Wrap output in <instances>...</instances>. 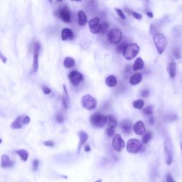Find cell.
<instances>
[{
  "mask_svg": "<svg viewBox=\"0 0 182 182\" xmlns=\"http://www.w3.org/2000/svg\"><path fill=\"white\" fill-rule=\"evenodd\" d=\"M153 41L159 54H162L167 46L168 41L166 36L157 32L153 35Z\"/></svg>",
  "mask_w": 182,
  "mask_h": 182,
  "instance_id": "6da1fadb",
  "label": "cell"
},
{
  "mask_svg": "<svg viewBox=\"0 0 182 182\" xmlns=\"http://www.w3.org/2000/svg\"><path fill=\"white\" fill-rule=\"evenodd\" d=\"M140 50L139 46L136 43H128L122 51V54L127 60H131L136 57Z\"/></svg>",
  "mask_w": 182,
  "mask_h": 182,
  "instance_id": "7a4b0ae2",
  "label": "cell"
},
{
  "mask_svg": "<svg viewBox=\"0 0 182 182\" xmlns=\"http://www.w3.org/2000/svg\"><path fill=\"white\" fill-rule=\"evenodd\" d=\"M90 122L95 128H103L107 125V116L102 113H95L90 116Z\"/></svg>",
  "mask_w": 182,
  "mask_h": 182,
  "instance_id": "3957f363",
  "label": "cell"
},
{
  "mask_svg": "<svg viewBox=\"0 0 182 182\" xmlns=\"http://www.w3.org/2000/svg\"><path fill=\"white\" fill-rule=\"evenodd\" d=\"M164 159L166 165L170 166L172 164L174 159V147L170 139H166L164 141Z\"/></svg>",
  "mask_w": 182,
  "mask_h": 182,
  "instance_id": "277c9868",
  "label": "cell"
},
{
  "mask_svg": "<svg viewBox=\"0 0 182 182\" xmlns=\"http://www.w3.org/2000/svg\"><path fill=\"white\" fill-rule=\"evenodd\" d=\"M143 147V143L142 141H139V139H130L127 141L126 144V149L129 153L131 154H137L139 151H141Z\"/></svg>",
  "mask_w": 182,
  "mask_h": 182,
  "instance_id": "5b68a950",
  "label": "cell"
},
{
  "mask_svg": "<svg viewBox=\"0 0 182 182\" xmlns=\"http://www.w3.org/2000/svg\"><path fill=\"white\" fill-rule=\"evenodd\" d=\"M122 33L119 29L114 28V29H110L108 33V41L110 43L117 45L118 43L121 42L122 39Z\"/></svg>",
  "mask_w": 182,
  "mask_h": 182,
  "instance_id": "8992f818",
  "label": "cell"
},
{
  "mask_svg": "<svg viewBox=\"0 0 182 182\" xmlns=\"http://www.w3.org/2000/svg\"><path fill=\"white\" fill-rule=\"evenodd\" d=\"M97 100L90 95H85L81 99V105L88 110H94L97 107Z\"/></svg>",
  "mask_w": 182,
  "mask_h": 182,
  "instance_id": "52a82bcc",
  "label": "cell"
},
{
  "mask_svg": "<svg viewBox=\"0 0 182 182\" xmlns=\"http://www.w3.org/2000/svg\"><path fill=\"white\" fill-rule=\"evenodd\" d=\"M30 122V118L27 115H20L16 118L14 121L11 125V127L12 129H19L22 128L24 125H28Z\"/></svg>",
  "mask_w": 182,
  "mask_h": 182,
  "instance_id": "ba28073f",
  "label": "cell"
},
{
  "mask_svg": "<svg viewBox=\"0 0 182 182\" xmlns=\"http://www.w3.org/2000/svg\"><path fill=\"white\" fill-rule=\"evenodd\" d=\"M112 145L113 149L116 151L120 152L126 146L125 141L122 139L120 134H115L113 136V141H112Z\"/></svg>",
  "mask_w": 182,
  "mask_h": 182,
  "instance_id": "9c48e42d",
  "label": "cell"
},
{
  "mask_svg": "<svg viewBox=\"0 0 182 182\" xmlns=\"http://www.w3.org/2000/svg\"><path fill=\"white\" fill-rule=\"evenodd\" d=\"M68 78L73 85L77 86L83 80L84 77L81 73L78 72L77 70H73L68 75Z\"/></svg>",
  "mask_w": 182,
  "mask_h": 182,
  "instance_id": "30bf717a",
  "label": "cell"
},
{
  "mask_svg": "<svg viewBox=\"0 0 182 182\" xmlns=\"http://www.w3.org/2000/svg\"><path fill=\"white\" fill-rule=\"evenodd\" d=\"M58 15H59V18L65 23H70L71 22V12L69 8L66 6H64L59 9Z\"/></svg>",
  "mask_w": 182,
  "mask_h": 182,
  "instance_id": "8fae6325",
  "label": "cell"
},
{
  "mask_svg": "<svg viewBox=\"0 0 182 182\" xmlns=\"http://www.w3.org/2000/svg\"><path fill=\"white\" fill-rule=\"evenodd\" d=\"M39 51H40V45L38 42H36L34 46V59H33V65H32V68H31L32 73H34L38 70Z\"/></svg>",
  "mask_w": 182,
  "mask_h": 182,
  "instance_id": "7c38bea8",
  "label": "cell"
},
{
  "mask_svg": "<svg viewBox=\"0 0 182 182\" xmlns=\"http://www.w3.org/2000/svg\"><path fill=\"white\" fill-rule=\"evenodd\" d=\"M90 31L94 34L100 33L101 24L100 23V19L98 17H94L88 22Z\"/></svg>",
  "mask_w": 182,
  "mask_h": 182,
  "instance_id": "4fadbf2b",
  "label": "cell"
},
{
  "mask_svg": "<svg viewBox=\"0 0 182 182\" xmlns=\"http://www.w3.org/2000/svg\"><path fill=\"white\" fill-rule=\"evenodd\" d=\"M120 127L122 132L126 135H129L132 133V123L131 120L128 119L122 120L120 124Z\"/></svg>",
  "mask_w": 182,
  "mask_h": 182,
  "instance_id": "5bb4252c",
  "label": "cell"
},
{
  "mask_svg": "<svg viewBox=\"0 0 182 182\" xmlns=\"http://www.w3.org/2000/svg\"><path fill=\"white\" fill-rule=\"evenodd\" d=\"M132 129L135 134L137 135H140V136H142L146 132V126L144 125V122L141 120H139L135 122V124L133 125Z\"/></svg>",
  "mask_w": 182,
  "mask_h": 182,
  "instance_id": "9a60e30c",
  "label": "cell"
},
{
  "mask_svg": "<svg viewBox=\"0 0 182 182\" xmlns=\"http://www.w3.org/2000/svg\"><path fill=\"white\" fill-rule=\"evenodd\" d=\"M78 136H79L80 138V142L78 147V153H80V150H81V148L83 147L84 144H85V143L86 142L88 139V134L85 131L80 130L78 132Z\"/></svg>",
  "mask_w": 182,
  "mask_h": 182,
  "instance_id": "2e32d148",
  "label": "cell"
},
{
  "mask_svg": "<svg viewBox=\"0 0 182 182\" xmlns=\"http://www.w3.org/2000/svg\"><path fill=\"white\" fill-rule=\"evenodd\" d=\"M167 71L171 78H174L176 75V64L174 60L169 63L167 65Z\"/></svg>",
  "mask_w": 182,
  "mask_h": 182,
  "instance_id": "e0dca14e",
  "label": "cell"
},
{
  "mask_svg": "<svg viewBox=\"0 0 182 182\" xmlns=\"http://www.w3.org/2000/svg\"><path fill=\"white\" fill-rule=\"evenodd\" d=\"M14 164V161L10 159L9 156L4 154L2 156L1 158V166L2 168H9L12 167Z\"/></svg>",
  "mask_w": 182,
  "mask_h": 182,
  "instance_id": "ac0fdd59",
  "label": "cell"
},
{
  "mask_svg": "<svg viewBox=\"0 0 182 182\" xmlns=\"http://www.w3.org/2000/svg\"><path fill=\"white\" fill-rule=\"evenodd\" d=\"M73 33L70 29L65 28L61 31V38L63 41H67V40H72L73 38Z\"/></svg>",
  "mask_w": 182,
  "mask_h": 182,
  "instance_id": "d6986e66",
  "label": "cell"
},
{
  "mask_svg": "<svg viewBox=\"0 0 182 182\" xmlns=\"http://www.w3.org/2000/svg\"><path fill=\"white\" fill-rule=\"evenodd\" d=\"M142 80V75L140 73H136L135 74L130 77L129 78V83L132 85H136L141 83Z\"/></svg>",
  "mask_w": 182,
  "mask_h": 182,
  "instance_id": "ffe728a7",
  "label": "cell"
},
{
  "mask_svg": "<svg viewBox=\"0 0 182 182\" xmlns=\"http://www.w3.org/2000/svg\"><path fill=\"white\" fill-rule=\"evenodd\" d=\"M78 24L81 27L85 25L88 22V18H87L86 14H85V12L81 10L78 13Z\"/></svg>",
  "mask_w": 182,
  "mask_h": 182,
  "instance_id": "44dd1931",
  "label": "cell"
},
{
  "mask_svg": "<svg viewBox=\"0 0 182 182\" xmlns=\"http://www.w3.org/2000/svg\"><path fill=\"white\" fill-rule=\"evenodd\" d=\"M105 83L108 87L110 88H113V87L116 86V85L118 83V80L116 78V77L113 75H110L109 76L106 78Z\"/></svg>",
  "mask_w": 182,
  "mask_h": 182,
  "instance_id": "7402d4cb",
  "label": "cell"
},
{
  "mask_svg": "<svg viewBox=\"0 0 182 182\" xmlns=\"http://www.w3.org/2000/svg\"><path fill=\"white\" fill-rule=\"evenodd\" d=\"M107 125L108 127L116 128L118 126V120L116 119L115 116L112 115H109L107 116Z\"/></svg>",
  "mask_w": 182,
  "mask_h": 182,
  "instance_id": "603a6c76",
  "label": "cell"
},
{
  "mask_svg": "<svg viewBox=\"0 0 182 182\" xmlns=\"http://www.w3.org/2000/svg\"><path fill=\"white\" fill-rule=\"evenodd\" d=\"M144 63L143 60L141 59V58H137L135 61H134V64L132 65V68L134 71H137L139 70H141L144 68Z\"/></svg>",
  "mask_w": 182,
  "mask_h": 182,
  "instance_id": "cb8c5ba5",
  "label": "cell"
},
{
  "mask_svg": "<svg viewBox=\"0 0 182 182\" xmlns=\"http://www.w3.org/2000/svg\"><path fill=\"white\" fill-rule=\"evenodd\" d=\"M75 60L71 57H66L63 61V66L65 68H71L75 65Z\"/></svg>",
  "mask_w": 182,
  "mask_h": 182,
  "instance_id": "d4e9b609",
  "label": "cell"
},
{
  "mask_svg": "<svg viewBox=\"0 0 182 182\" xmlns=\"http://www.w3.org/2000/svg\"><path fill=\"white\" fill-rule=\"evenodd\" d=\"M153 137V133L151 131L146 132L142 135V143L143 144H148Z\"/></svg>",
  "mask_w": 182,
  "mask_h": 182,
  "instance_id": "484cf974",
  "label": "cell"
},
{
  "mask_svg": "<svg viewBox=\"0 0 182 182\" xmlns=\"http://www.w3.org/2000/svg\"><path fill=\"white\" fill-rule=\"evenodd\" d=\"M17 154L19 156V157L22 159V161H27L29 158V152L26 149H19L17 150Z\"/></svg>",
  "mask_w": 182,
  "mask_h": 182,
  "instance_id": "4316f807",
  "label": "cell"
},
{
  "mask_svg": "<svg viewBox=\"0 0 182 182\" xmlns=\"http://www.w3.org/2000/svg\"><path fill=\"white\" fill-rule=\"evenodd\" d=\"M132 105L136 109L141 110L144 105V101L143 100H141V99H138V100H136L132 103Z\"/></svg>",
  "mask_w": 182,
  "mask_h": 182,
  "instance_id": "83f0119b",
  "label": "cell"
},
{
  "mask_svg": "<svg viewBox=\"0 0 182 182\" xmlns=\"http://www.w3.org/2000/svg\"><path fill=\"white\" fill-rule=\"evenodd\" d=\"M108 29H109V24L108 22H103V24H101L100 26V34H101L102 35L103 34H105L108 31Z\"/></svg>",
  "mask_w": 182,
  "mask_h": 182,
  "instance_id": "f1b7e54d",
  "label": "cell"
},
{
  "mask_svg": "<svg viewBox=\"0 0 182 182\" xmlns=\"http://www.w3.org/2000/svg\"><path fill=\"white\" fill-rule=\"evenodd\" d=\"M143 112V114L146 116H150V115H152L153 114V107L151 105H148L146 106V108H144L142 110Z\"/></svg>",
  "mask_w": 182,
  "mask_h": 182,
  "instance_id": "f546056e",
  "label": "cell"
},
{
  "mask_svg": "<svg viewBox=\"0 0 182 182\" xmlns=\"http://www.w3.org/2000/svg\"><path fill=\"white\" fill-rule=\"evenodd\" d=\"M173 53H174V57L176 58V59H179L181 56V49L178 47H176V48L174 49L173 50Z\"/></svg>",
  "mask_w": 182,
  "mask_h": 182,
  "instance_id": "4dcf8cb0",
  "label": "cell"
},
{
  "mask_svg": "<svg viewBox=\"0 0 182 182\" xmlns=\"http://www.w3.org/2000/svg\"><path fill=\"white\" fill-rule=\"evenodd\" d=\"M106 133H107V135H108L109 137H112L115 135V128L113 127H108L107 129H106Z\"/></svg>",
  "mask_w": 182,
  "mask_h": 182,
  "instance_id": "1f68e13d",
  "label": "cell"
},
{
  "mask_svg": "<svg viewBox=\"0 0 182 182\" xmlns=\"http://www.w3.org/2000/svg\"><path fill=\"white\" fill-rule=\"evenodd\" d=\"M55 120L58 123H63L64 122L65 118L61 113H57V115H55Z\"/></svg>",
  "mask_w": 182,
  "mask_h": 182,
  "instance_id": "d6a6232c",
  "label": "cell"
},
{
  "mask_svg": "<svg viewBox=\"0 0 182 182\" xmlns=\"http://www.w3.org/2000/svg\"><path fill=\"white\" fill-rule=\"evenodd\" d=\"M115 12H117V14H118V16L121 18L122 19H125L126 17H125V15L124 14V12H122V10L120 9H118V8H115Z\"/></svg>",
  "mask_w": 182,
  "mask_h": 182,
  "instance_id": "836d02e7",
  "label": "cell"
},
{
  "mask_svg": "<svg viewBox=\"0 0 182 182\" xmlns=\"http://www.w3.org/2000/svg\"><path fill=\"white\" fill-rule=\"evenodd\" d=\"M132 14L135 19H137V20H141V19H142V15H141V14L138 13V12H132V14Z\"/></svg>",
  "mask_w": 182,
  "mask_h": 182,
  "instance_id": "e575fe53",
  "label": "cell"
},
{
  "mask_svg": "<svg viewBox=\"0 0 182 182\" xmlns=\"http://www.w3.org/2000/svg\"><path fill=\"white\" fill-rule=\"evenodd\" d=\"M42 90H43V93L45 94V95H48V94L51 93V90L47 86L42 87Z\"/></svg>",
  "mask_w": 182,
  "mask_h": 182,
  "instance_id": "d590c367",
  "label": "cell"
},
{
  "mask_svg": "<svg viewBox=\"0 0 182 182\" xmlns=\"http://www.w3.org/2000/svg\"><path fill=\"white\" fill-rule=\"evenodd\" d=\"M126 45H127V43H122V44H120V45H119L118 46V48H117V50H118V52H122L123 51V50H124V48H125V47L126 46Z\"/></svg>",
  "mask_w": 182,
  "mask_h": 182,
  "instance_id": "8d00e7d4",
  "label": "cell"
},
{
  "mask_svg": "<svg viewBox=\"0 0 182 182\" xmlns=\"http://www.w3.org/2000/svg\"><path fill=\"white\" fill-rule=\"evenodd\" d=\"M166 182H176L171 174H168L166 177Z\"/></svg>",
  "mask_w": 182,
  "mask_h": 182,
  "instance_id": "74e56055",
  "label": "cell"
},
{
  "mask_svg": "<svg viewBox=\"0 0 182 182\" xmlns=\"http://www.w3.org/2000/svg\"><path fill=\"white\" fill-rule=\"evenodd\" d=\"M141 95L142 98H147L149 95V90L148 89H145L144 90H142L141 91Z\"/></svg>",
  "mask_w": 182,
  "mask_h": 182,
  "instance_id": "f35d334b",
  "label": "cell"
},
{
  "mask_svg": "<svg viewBox=\"0 0 182 182\" xmlns=\"http://www.w3.org/2000/svg\"><path fill=\"white\" fill-rule=\"evenodd\" d=\"M43 144H44L45 146H49V147H53V146H54V142H53V141H50V140L44 141Z\"/></svg>",
  "mask_w": 182,
  "mask_h": 182,
  "instance_id": "ab89813d",
  "label": "cell"
},
{
  "mask_svg": "<svg viewBox=\"0 0 182 182\" xmlns=\"http://www.w3.org/2000/svg\"><path fill=\"white\" fill-rule=\"evenodd\" d=\"M38 164H39V162H38V159H35L33 162V170L36 171L38 169Z\"/></svg>",
  "mask_w": 182,
  "mask_h": 182,
  "instance_id": "60d3db41",
  "label": "cell"
},
{
  "mask_svg": "<svg viewBox=\"0 0 182 182\" xmlns=\"http://www.w3.org/2000/svg\"><path fill=\"white\" fill-rule=\"evenodd\" d=\"M148 122H149V125H154V117L152 116V115L149 116Z\"/></svg>",
  "mask_w": 182,
  "mask_h": 182,
  "instance_id": "b9f144b4",
  "label": "cell"
},
{
  "mask_svg": "<svg viewBox=\"0 0 182 182\" xmlns=\"http://www.w3.org/2000/svg\"><path fill=\"white\" fill-rule=\"evenodd\" d=\"M156 33H157V31L156 30L155 27H154V25H151V27H150V34H151V35H154V34H155Z\"/></svg>",
  "mask_w": 182,
  "mask_h": 182,
  "instance_id": "7bdbcfd3",
  "label": "cell"
},
{
  "mask_svg": "<svg viewBox=\"0 0 182 182\" xmlns=\"http://www.w3.org/2000/svg\"><path fill=\"white\" fill-rule=\"evenodd\" d=\"M84 150L86 151V152L90 151L91 148H90V145H88V144H87V145H85V146H84Z\"/></svg>",
  "mask_w": 182,
  "mask_h": 182,
  "instance_id": "ee69618b",
  "label": "cell"
},
{
  "mask_svg": "<svg viewBox=\"0 0 182 182\" xmlns=\"http://www.w3.org/2000/svg\"><path fill=\"white\" fill-rule=\"evenodd\" d=\"M146 16L148 17H149V18H153V17H154V15H153V13L151 12H149V11H148V12H146Z\"/></svg>",
  "mask_w": 182,
  "mask_h": 182,
  "instance_id": "f6af8a7d",
  "label": "cell"
},
{
  "mask_svg": "<svg viewBox=\"0 0 182 182\" xmlns=\"http://www.w3.org/2000/svg\"><path fill=\"white\" fill-rule=\"evenodd\" d=\"M72 2H81V0H70Z\"/></svg>",
  "mask_w": 182,
  "mask_h": 182,
  "instance_id": "bcb514c9",
  "label": "cell"
},
{
  "mask_svg": "<svg viewBox=\"0 0 182 182\" xmlns=\"http://www.w3.org/2000/svg\"><path fill=\"white\" fill-rule=\"evenodd\" d=\"M180 147H181V151H182V141L181 142V144H180Z\"/></svg>",
  "mask_w": 182,
  "mask_h": 182,
  "instance_id": "7dc6e473",
  "label": "cell"
},
{
  "mask_svg": "<svg viewBox=\"0 0 182 182\" xmlns=\"http://www.w3.org/2000/svg\"><path fill=\"white\" fill-rule=\"evenodd\" d=\"M95 182H102V181H101L100 179H99V180H98V181H96Z\"/></svg>",
  "mask_w": 182,
  "mask_h": 182,
  "instance_id": "c3c4849f",
  "label": "cell"
},
{
  "mask_svg": "<svg viewBox=\"0 0 182 182\" xmlns=\"http://www.w3.org/2000/svg\"><path fill=\"white\" fill-rule=\"evenodd\" d=\"M57 1H58V2H61L63 0H57Z\"/></svg>",
  "mask_w": 182,
  "mask_h": 182,
  "instance_id": "681fc988",
  "label": "cell"
},
{
  "mask_svg": "<svg viewBox=\"0 0 182 182\" xmlns=\"http://www.w3.org/2000/svg\"><path fill=\"white\" fill-rule=\"evenodd\" d=\"M2 139H0V144H1V143H2Z\"/></svg>",
  "mask_w": 182,
  "mask_h": 182,
  "instance_id": "f907efd6",
  "label": "cell"
},
{
  "mask_svg": "<svg viewBox=\"0 0 182 182\" xmlns=\"http://www.w3.org/2000/svg\"><path fill=\"white\" fill-rule=\"evenodd\" d=\"M49 2H52V0H49Z\"/></svg>",
  "mask_w": 182,
  "mask_h": 182,
  "instance_id": "816d5d0a",
  "label": "cell"
}]
</instances>
